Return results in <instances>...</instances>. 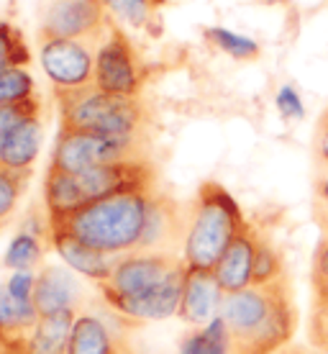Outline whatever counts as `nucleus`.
<instances>
[{
  "label": "nucleus",
  "instance_id": "obj_1",
  "mask_svg": "<svg viewBox=\"0 0 328 354\" xmlns=\"http://www.w3.org/2000/svg\"><path fill=\"white\" fill-rule=\"evenodd\" d=\"M160 185L118 193L64 213H46L49 231L82 241L110 259L144 252Z\"/></svg>",
  "mask_w": 328,
  "mask_h": 354
},
{
  "label": "nucleus",
  "instance_id": "obj_2",
  "mask_svg": "<svg viewBox=\"0 0 328 354\" xmlns=\"http://www.w3.org/2000/svg\"><path fill=\"white\" fill-rule=\"evenodd\" d=\"M218 319L229 334L231 354H277L293 344L300 321L293 280L282 277L223 295Z\"/></svg>",
  "mask_w": 328,
  "mask_h": 354
},
{
  "label": "nucleus",
  "instance_id": "obj_3",
  "mask_svg": "<svg viewBox=\"0 0 328 354\" xmlns=\"http://www.w3.org/2000/svg\"><path fill=\"white\" fill-rule=\"evenodd\" d=\"M244 226L247 218L236 198L215 180L200 183L195 198L187 203V229L182 241L185 267L213 272Z\"/></svg>",
  "mask_w": 328,
  "mask_h": 354
},
{
  "label": "nucleus",
  "instance_id": "obj_4",
  "mask_svg": "<svg viewBox=\"0 0 328 354\" xmlns=\"http://www.w3.org/2000/svg\"><path fill=\"white\" fill-rule=\"evenodd\" d=\"M157 187V169L149 160L100 165L82 172H62L46 167L44 208L46 213H64L93 201H103L118 193Z\"/></svg>",
  "mask_w": 328,
  "mask_h": 354
},
{
  "label": "nucleus",
  "instance_id": "obj_5",
  "mask_svg": "<svg viewBox=\"0 0 328 354\" xmlns=\"http://www.w3.org/2000/svg\"><path fill=\"white\" fill-rule=\"evenodd\" d=\"M59 129L93 131L106 136H144L146 108L142 97L103 93L95 85L80 90H57Z\"/></svg>",
  "mask_w": 328,
  "mask_h": 354
},
{
  "label": "nucleus",
  "instance_id": "obj_6",
  "mask_svg": "<svg viewBox=\"0 0 328 354\" xmlns=\"http://www.w3.org/2000/svg\"><path fill=\"white\" fill-rule=\"evenodd\" d=\"M144 160H149L144 136H106V133L59 129L49 167L62 172H82L100 165Z\"/></svg>",
  "mask_w": 328,
  "mask_h": 354
},
{
  "label": "nucleus",
  "instance_id": "obj_7",
  "mask_svg": "<svg viewBox=\"0 0 328 354\" xmlns=\"http://www.w3.org/2000/svg\"><path fill=\"white\" fill-rule=\"evenodd\" d=\"M113 24V16L108 13L103 0H54L41 18L39 41L67 39L103 44Z\"/></svg>",
  "mask_w": 328,
  "mask_h": 354
},
{
  "label": "nucleus",
  "instance_id": "obj_8",
  "mask_svg": "<svg viewBox=\"0 0 328 354\" xmlns=\"http://www.w3.org/2000/svg\"><path fill=\"white\" fill-rule=\"evenodd\" d=\"M146 82V67L124 26L113 24L95 59V88L113 95L139 97Z\"/></svg>",
  "mask_w": 328,
  "mask_h": 354
},
{
  "label": "nucleus",
  "instance_id": "obj_9",
  "mask_svg": "<svg viewBox=\"0 0 328 354\" xmlns=\"http://www.w3.org/2000/svg\"><path fill=\"white\" fill-rule=\"evenodd\" d=\"M185 259L177 252H136L115 259L113 272L106 283L98 285L100 295H139L151 288H160L180 270Z\"/></svg>",
  "mask_w": 328,
  "mask_h": 354
},
{
  "label": "nucleus",
  "instance_id": "obj_10",
  "mask_svg": "<svg viewBox=\"0 0 328 354\" xmlns=\"http://www.w3.org/2000/svg\"><path fill=\"white\" fill-rule=\"evenodd\" d=\"M41 44V67L57 90H80L95 85V59L103 44L98 41H39Z\"/></svg>",
  "mask_w": 328,
  "mask_h": 354
},
{
  "label": "nucleus",
  "instance_id": "obj_11",
  "mask_svg": "<svg viewBox=\"0 0 328 354\" xmlns=\"http://www.w3.org/2000/svg\"><path fill=\"white\" fill-rule=\"evenodd\" d=\"M185 270L172 274L160 288H151L139 295H100L115 319H121L126 326H139L146 321H164L177 316L180 301H182V285H185Z\"/></svg>",
  "mask_w": 328,
  "mask_h": 354
},
{
  "label": "nucleus",
  "instance_id": "obj_12",
  "mask_svg": "<svg viewBox=\"0 0 328 354\" xmlns=\"http://www.w3.org/2000/svg\"><path fill=\"white\" fill-rule=\"evenodd\" d=\"M259 234L262 231L257 226L247 223L244 231L233 239L226 254L221 257V262L215 265L213 274L215 283L223 290V295L231 292H241L251 288L254 283V262H257V247H259Z\"/></svg>",
  "mask_w": 328,
  "mask_h": 354
},
{
  "label": "nucleus",
  "instance_id": "obj_13",
  "mask_svg": "<svg viewBox=\"0 0 328 354\" xmlns=\"http://www.w3.org/2000/svg\"><path fill=\"white\" fill-rule=\"evenodd\" d=\"M67 354H131L126 334L98 313L77 310L67 342Z\"/></svg>",
  "mask_w": 328,
  "mask_h": 354
},
{
  "label": "nucleus",
  "instance_id": "obj_14",
  "mask_svg": "<svg viewBox=\"0 0 328 354\" xmlns=\"http://www.w3.org/2000/svg\"><path fill=\"white\" fill-rule=\"evenodd\" d=\"M221 301H223V290L215 283V274L187 267L177 319L193 328L208 326L213 319H218Z\"/></svg>",
  "mask_w": 328,
  "mask_h": 354
},
{
  "label": "nucleus",
  "instance_id": "obj_15",
  "mask_svg": "<svg viewBox=\"0 0 328 354\" xmlns=\"http://www.w3.org/2000/svg\"><path fill=\"white\" fill-rule=\"evenodd\" d=\"M34 306L39 316L82 310V285L70 267H44L36 272Z\"/></svg>",
  "mask_w": 328,
  "mask_h": 354
},
{
  "label": "nucleus",
  "instance_id": "obj_16",
  "mask_svg": "<svg viewBox=\"0 0 328 354\" xmlns=\"http://www.w3.org/2000/svg\"><path fill=\"white\" fill-rule=\"evenodd\" d=\"M46 247H52V234H49V218L41 223V218L31 213L21 231L10 241L8 252L3 257V265L13 272H34L41 265L46 254Z\"/></svg>",
  "mask_w": 328,
  "mask_h": 354
},
{
  "label": "nucleus",
  "instance_id": "obj_17",
  "mask_svg": "<svg viewBox=\"0 0 328 354\" xmlns=\"http://www.w3.org/2000/svg\"><path fill=\"white\" fill-rule=\"evenodd\" d=\"M52 234V231H49ZM52 249L62 257V262L70 267L72 272L88 277L90 283H106L110 272H113L115 259L100 254L95 249L85 247L82 241L72 239V236H64V234H52Z\"/></svg>",
  "mask_w": 328,
  "mask_h": 354
},
{
  "label": "nucleus",
  "instance_id": "obj_18",
  "mask_svg": "<svg viewBox=\"0 0 328 354\" xmlns=\"http://www.w3.org/2000/svg\"><path fill=\"white\" fill-rule=\"evenodd\" d=\"M41 136H44L41 113L23 118L10 131L8 142L3 147L0 165L8 169H16V172H34V162L39 157V149H41Z\"/></svg>",
  "mask_w": 328,
  "mask_h": 354
},
{
  "label": "nucleus",
  "instance_id": "obj_19",
  "mask_svg": "<svg viewBox=\"0 0 328 354\" xmlns=\"http://www.w3.org/2000/svg\"><path fill=\"white\" fill-rule=\"evenodd\" d=\"M77 310H62L52 316H41L34 331L26 337V354H67V342Z\"/></svg>",
  "mask_w": 328,
  "mask_h": 354
},
{
  "label": "nucleus",
  "instance_id": "obj_20",
  "mask_svg": "<svg viewBox=\"0 0 328 354\" xmlns=\"http://www.w3.org/2000/svg\"><path fill=\"white\" fill-rule=\"evenodd\" d=\"M39 310L31 301H18L10 295L6 283L0 285V339L28 337L39 324Z\"/></svg>",
  "mask_w": 328,
  "mask_h": 354
},
{
  "label": "nucleus",
  "instance_id": "obj_21",
  "mask_svg": "<svg viewBox=\"0 0 328 354\" xmlns=\"http://www.w3.org/2000/svg\"><path fill=\"white\" fill-rule=\"evenodd\" d=\"M180 354H231L229 334L221 319H213L208 326L187 331L180 342Z\"/></svg>",
  "mask_w": 328,
  "mask_h": 354
},
{
  "label": "nucleus",
  "instance_id": "obj_22",
  "mask_svg": "<svg viewBox=\"0 0 328 354\" xmlns=\"http://www.w3.org/2000/svg\"><path fill=\"white\" fill-rule=\"evenodd\" d=\"M108 13L118 26L146 28L157 18V10L167 6V0H103Z\"/></svg>",
  "mask_w": 328,
  "mask_h": 354
},
{
  "label": "nucleus",
  "instance_id": "obj_23",
  "mask_svg": "<svg viewBox=\"0 0 328 354\" xmlns=\"http://www.w3.org/2000/svg\"><path fill=\"white\" fill-rule=\"evenodd\" d=\"M28 180H31V172H16L0 165V229H6L18 213Z\"/></svg>",
  "mask_w": 328,
  "mask_h": 354
},
{
  "label": "nucleus",
  "instance_id": "obj_24",
  "mask_svg": "<svg viewBox=\"0 0 328 354\" xmlns=\"http://www.w3.org/2000/svg\"><path fill=\"white\" fill-rule=\"evenodd\" d=\"M282 277H290L282 252L275 247V241L269 239V236L259 234L257 262H254V283L251 285H269L282 280Z\"/></svg>",
  "mask_w": 328,
  "mask_h": 354
},
{
  "label": "nucleus",
  "instance_id": "obj_25",
  "mask_svg": "<svg viewBox=\"0 0 328 354\" xmlns=\"http://www.w3.org/2000/svg\"><path fill=\"white\" fill-rule=\"evenodd\" d=\"M203 36L215 46V49H221L223 54H229L231 59H236V62H251V59H257L259 52H262L254 39L233 34V31L221 28V26L205 28Z\"/></svg>",
  "mask_w": 328,
  "mask_h": 354
},
{
  "label": "nucleus",
  "instance_id": "obj_26",
  "mask_svg": "<svg viewBox=\"0 0 328 354\" xmlns=\"http://www.w3.org/2000/svg\"><path fill=\"white\" fill-rule=\"evenodd\" d=\"M36 97V82L26 67H3L0 70V106H18Z\"/></svg>",
  "mask_w": 328,
  "mask_h": 354
},
{
  "label": "nucleus",
  "instance_id": "obj_27",
  "mask_svg": "<svg viewBox=\"0 0 328 354\" xmlns=\"http://www.w3.org/2000/svg\"><path fill=\"white\" fill-rule=\"evenodd\" d=\"M31 62V52L21 28L8 21H0V70L3 67H26Z\"/></svg>",
  "mask_w": 328,
  "mask_h": 354
},
{
  "label": "nucleus",
  "instance_id": "obj_28",
  "mask_svg": "<svg viewBox=\"0 0 328 354\" xmlns=\"http://www.w3.org/2000/svg\"><path fill=\"white\" fill-rule=\"evenodd\" d=\"M39 113H41V97L39 95L26 100V103H18V106H0V157H3V147L8 142L10 131H13L23 118L39 115Z\"/></svg>",
  "mask_w": 328,
  "mask_h": 354
},
{
  "label": "nucleus",
  "instance_id": "obj_29",
  "mask_svg": "<svg viewBox=\"0 0 328 354\" xmlns=\"http://www.w3.org/2000/svg\"><path fill=\"white\" fill-rule=\"evenodd\" d=\"M311 288L313 301H328V239L320 236L313 252L311 265Z\"/></svg>",
  "mask_w": 328,
  "mask_h": 354
},
{
  "label": "nucleus",
  "instance_id": "obj_30",
  "mask_svg": "<svg viewBox=\"0 0 328 354\" xmlns=\"http://www.w3.org/2000/svg\"><path fill=\"white\" fill-rule=\"evenodd\" d=\"M308 344L328 354V301L311 303V324H308Z\"/></svg>",
  "mask_w": 328,
  "mask_h": 354
},
{
  "label": "nucleus",
  "instance_id": "obj_31",
  "mask_svg": "<svg viewBox=\"0 0 328 354\" xmlns=\"http://www.w3.org/2000/svg\"><path fill=\"white\" fill-rule=\"evenodd\" d=\"M275 103H277V111H280V115H282L284 121H300L302 115H305L300 93H298L293 85H282V88L277 90Z\"/></svg>",
  "mask_w": 328,
  "mask_h": 354
},
{
  "label": "nucleus",
  "instance_id": "obj_32",
  "mask_svg": "<svg viewBox=\"0 0 328 354\" xmlns=\"http://www.w3.org/2000/svg\"><path fill=\"white\" fill-rule=\"evenodd\" d=\"M316 167H328V118L323 115L316 129Z\"/></svg>",
  "mask_w": 328,
  "mask_h": 354
},
{
  "label": "nucleus",
  "instance_id": "obj_33",
  "mask_svg": "<svg viewBox=\"0 0 328 354\" xmlns=\"http://www.w3.org/2000/svg\"><path fill=\"white\" fill-rule=\"evenodd\" d=\"M313 201L328 205V167H316V180H313Z\"/></svg>",
  "mask_w": 328,
  "mask_h": 354
},
{
  "label": "nucleus",
  "instance_id": "obj_34",
  "mask_svg": "<svg viewBox=\"0 0 328 354\" xmlns=\"http://www.w3.org/2000/svg\"><path fill=\"white\" fill-rule=\"evenodd\" d=\"M313 221L318 226L320 236L328 239V205L320 203V201H313Z\"/></svg>",
  "mask_w": 328,
  "mask_h": 354
},
{
  "label": "nucleus",
  "instance_id": "obj_35",
  "mask_svg": "<svg viewBox=\"0 0 328 354\" xmlns=\"http://www.w3.org/2000/svg\"><path fill=\"white\" fill-rule=\"evenodd\" d=\"M26 337L21 339H0V354H26V346H23Z\"/></svg>",
  "mask_w": 328,
  "mask_h": 354
},
{
  "label": "nucleus",
  "instance_id": "obj_36",
  "mask_svg": "<svg viewBox=\"0 0 328 354\" xmlns=\"http://www.w3.org/2000/svg\"><path fill=\"white\" fill-rule=\"evenodd\" d=\"M277 354H320L318 349H313L311 344H287L284 349H280Z\"/></svg>",
  "mask_w": 328,
  "mask_h": 354
},
{
  "label": "nucleus",
  "instance_id": "obj_37",
  "mask_svg": "<svg viewBox=\"0 0 328 354\" xmlns=\"http://www.w3.org/2000/svg\"><path fill=\"white\" fill-rule=\"evenodd\" d=\"M323 118H328V108H326V113H323Z\"/></svg>",
  "mask_w": 328,
  "mask_h": 354
}]
</instances>
